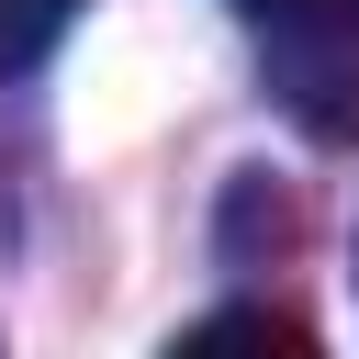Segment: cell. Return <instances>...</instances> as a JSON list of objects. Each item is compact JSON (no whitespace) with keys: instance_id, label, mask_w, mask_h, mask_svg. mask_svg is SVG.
I'll list each match as a JSON object with an SVG mask.
<instances>
[{"instance_id":"6da1fadb","label":"cell","mask_w":359,"mask_h":359,"mask_svg":"<svg viewBox=\"0 0 359 359\" xmlns=\"http://www.w3.org/2000/svg\"><path fill=\"white\" fill-rule=\"evenodd\" d=\"M224 11L269 34L292 101H303L325 135L359 123V0H224Z\"/></svg>"},{"instance_id":"3957f363","label":"cell","mask_w":359,"mask_h":359,"mask_svg":"<svg viewBox=\"0 0 359 359\" xmlns=\"http://www.w3.org/2000/svg\"><path fill=\"white\" fill-rule=\"evenodd\" d=\"M180 348H191V359H202V348H303V325H292V314H213V325H191Z\"/></svg>"},{"instance_id":"7a4b0ae2","label":"cell","mask_w":359,"mask_h":359,"mask_svg":"<svg viewBox=\"0 0 359 359\" xmlns=\"http://www.w3.org/2000/svg\"><path fill=\"white\" fill-rule=\"evenodd\" d=\"M67 22H79V0H0V79H22V67H45Z\"/></svg>"}]
</instances>
